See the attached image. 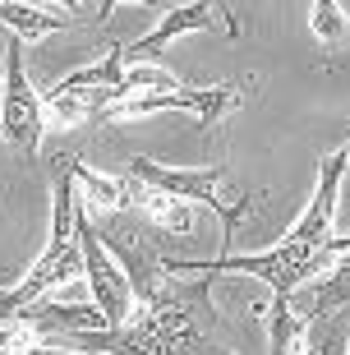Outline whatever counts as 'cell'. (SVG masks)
<instances>
[{"label": "cell", "instance_id": "obj_3", "mask_svg": "<svg viewBox=\"0 0 350 355\" xmlns=\"http://www.w3.org/2000/svg\"><path fill=\"white\" fill-rule=\"evenodd\" d=\"M74 208H78V184L69 171V157H55V175H51V231H46V250L37 254L33 272L19 286H0V323H24V314L42 300V291L69 282L74 272H83V254L74 240Z\"/></svg>", "mask_w": 350, "mask_h": 355}, {"label": "cell", "instance_id": "obj_2", "mask_svg": "<svg viewBox=\"0 0 350 355\" xmlns=\"http://www.w3.org/2000/svg\"><path fill=\"white\" fill-rule=\"evenodd\" d=\"M341 254H350V236L337 240H313L304 236L299 226L286 231L281 245L263 254H221V259H161V272L166 277H180V272H198V277H221V272H240V277H263L272 295H295L304 291L318 272L337 263Z\"/></svg>", "mask_w": 350, "mask_h": 355}, {"label": "cell", "instance_id": "obj_7", "mask_svg": "<svg viewBox=\"0 0 350 355\" xmlns=\"http://www.w3.org/2000/svg\"><path fill=\"white\" fill-rule=\"evenodd\" d=\"M42 130H46V106L42 92L28 83L24 69V42L10 33L5 42V92H0V134L10 139L19 153H37L42 148Z\"/></svg>", "mask_w": 350, "mask_h": 355}, {"label": "cell", "instance_id": "obj_11", "mask_svg": "<svg viewBox=\"0 0 350 355\" xmlns=\"http://www.w3.org/2000/svg\"><path fill=\"white\" fill-rule=\"evenodd\" d=\"M0 24L10 28L19 42H37L46 33H60V28H74L69 14L42 10V5H14V0H0Z\"/></svg>", "mask_w": 350, "mask_h": 355}, {"label": "cell", "instance_id": "obj_4", "mask_svg": "<svg viewBox=\"0 0 350 355\" xmlns=\"http://www.w3.org/2000/svg\"><path fill=\"white\" fill-rule=\"evenodd\" d=\"M125 175L152 184V189L180 198V203H208V208L221 217V226H226V236H221L226 245L235 240L240 222H245L249 208H254L249 194H226V166H161V162L134 153L130 166H125Z\"/></svg>", "mask_w": 350, "mask_h": 355}, {"label": "cell", "instance_id": "obj_9", "mask_svg": "<svg viewBox=\"0 0 350 355\" xmlns=\"http://www.w3.org/2000/svg\"><path fill=\"white\" fill-rule=\"evenodd\" d=\"M268 355H313L309 346V318L299 314L290 295H272V309H268Z\"/></svg>", "mask_w": 350, "mask_h": 355}, {"label": "cell", "instance_id": "obj_8", "mask_svg": "<svg viewBox=\"0 0 350 355\" xmlns=\"http://www.w3.org/2000/svg\"><path fill=\"white\" fill-rule=\"evenodd\" d=\"M212 24H221L231 37L240 33V24L226 14V5H180V10L161 14L157 28H152V33H143L139 42H120V55H125V65H139V60L157 55L161 46H170L175 37H184V33H203V28H212Z\"/></svg>", "mask_w": 350, "mask_h": 355}, {"label": "cell", "instance_id": "obj_17", "mask_svg": "<svg viewBox=\"0 0 350 355\" xmlns=\"http://www.w3.org/2000/svg\"><path fill=\"white\" fill-rule=\"evenodd\" d=\"M313 355H327V346H323V351H313Z\"/></svg>", "mask_w": 350, "mask_h": 355}, {"label": "cell", "instance_id": "obj_10", "mask_svg": "<svg viewBox=\"0 0 350 355\" xmlns=\"http://www.w3.org/2000/svg\"><path fill=\"white\" fill-rule=\"evenodd\" d=\"M346 304H350V254H341L323 272V282L304 286V318H323L332 309H346Z\"/></svg>", "mask_w": 350, "mask_h": 355}, {"label": "cell", "instance_id": "obj_15", "mask_svg": "<svg viewBox=\"0 0 350 355\" xmlns=\"http://www.w3.org/2000/svg\"><path fill=\"white\" fill-rule=\"evenodd\" d=\"M46 337H42L37 323H0V355H28V351H42Z\"/></svg>", "mask_w": 350, "mask_h": 355}, {"label": "cell", "instance_id": "obj_1", "mask_svg": "<svg viewBox=\"0 0 350 355\" xmlns=\"http://www.w3.org/2000/svg\"><path fill=\"white\" fill-rule=\"evenodd\" d=\"M65 346L83 355H235V346L217 337L212 277H166L161 291L134 309L125 328L74 332Z\"/></svg>", "mask_w": 350, "mask_h": 355}, {"label": "cell", "instance_id": "obj_14", "mask_svg": "<svg viewBox=\"0 0 350 355\" xmlns=\"http://www.w3.org/2000/svg\"><path fill=\"white\" fill-rule=\"evenodd\" d=\"M309 28L313 37L323 42V46H346L350 42V10L346 5H337V0H313L309 5Z\"/></svg>", "mask_w": 350, "mask_h": 355}, {"label": "cell", "instance_id": "obj_13", "mask_svg": "<svg viewBox=\"0 0 350 355\" xmlns=\"http://www.w3.org/2000/svg\"><path fill=\"white\" fill-rule=\"evenodd\" d=\"M69 171H74V184H83L88 189V203L92 208H106V212H120V208H134V198H130V175H97L88 171L78 157H69Z\"/></svg>", "mask_w": 350, "mask_h": 355}, {"label": "cell", "instance_id": "obj_5", "mask_svg": "<svg viewBox=\"0 0 350 355\" xmlns=\"http://www.w3.org/2000/svg\"><path fill=\"white\" fill-rule=\"evenodd\" d=\"M74 240H78V254H83V272H88V286H92V300H97V314L106 318V328H125L134 318V291H130V277L120 272V263L106 254L97 226L88 222L83 212V198L74 208Z\"/></svg>", "mask_w": 350, "mask_h": 355}, {"label": "cell", "instance_id": "obj_18", "mask_svg": "<svg viewBox=\"0 0 350 355\" xmlns=\"http://www.w3.org/2000/svg\"><path fill=\"white\" fill-rule=\"evenodd\" d=\"M0 55H5V51H0Z\"/></svg>", "mask_w": 350, "mask_h": 355}, {"label": "cell", "instance_id": "obj_12", "mask_svg": "<svg viewBox=\"0 0 350 355\" xmlns=\"http://www.w3.org/2000/svg\"><path fill=\"white\" fill-rule=\"evenodd\" d=\"M130 198H134V208H143L157 226H166V231H180V236H189V231H194V212H189V203H180V198L161 194V189H152V184L134 180V175H130Z\"/></svg>", "mask_w": 350, "mask_h": 355}, {"label": "cell", "instance_id": "obj_6", "mask_svg": "<svg viewBox=\"0 0 350 355\" xmlns=\"http://www.w3.org/2000/svg\"><path fill=\"white\" fill-rule=\"evenodd\" d=\"M254 83H203V88H175V92H148V97H130V102L102 111L97 120H139V116H157V111H189V116L212 130L221 116H231L235 106L245 102V92Z\"/></svg>", "mask_w": 350, "mask_h": 355}, {"label": "cell", "instance_id": "obj_16", "mask_svg": "<svg viewBox=\"0 0 350 355\" xmlns=\"http://www.w3.org/2000/svg\"><path fill=\"white\" fill-rule=\"evenodd\" d=\"M346 175H350V144H346Z\"/></svg>", "mask_w": 350, "mask_h": 355}]
</instances>
